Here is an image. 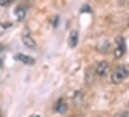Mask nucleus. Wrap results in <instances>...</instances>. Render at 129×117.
I'll return each instance as SVG.
<instances>
[{
  "label": "nucleus",
  "instance_id": "2",
  "mask_svg": "<svg viewBox=\"0 0 129 117\" xmlns=\"http://www.w3.org/2000/svg\"><path fill=\"white\" fill-rule=\"evenodd\" d=\"M125 50H126V47H125L124 40L122 38H118L116 40V48H115V51H114L115 57L117 58H121L124 55Z\"/></svg>",
  "mask_w": 129,
  "mask_h": 117
},
{
  "label": "nucleus",
  "instance_id": "13",
  "mask_svg": "<svg viewBox=\"0 0 129 117\" xmlns=\"http://www.w3.org/2000/svg\"><path fill=\"white\" fill-rule=\"evenodd\" d=\"M128 107H129V103H128Z\"/></svg>",
  "mask_w": 129,
  "mask_h": 117
},
{
  "label": "nucleus",
  "instance_id": "3",
  "mask_svg": "<svg viewBox=\"0 0 129 117\" xmlns=\"http://www.w3.org/2000/svg\"><path fill=\"white\" fill-rule=\"evenodd\" d=\"M109 64L107 62H100L96 66V70H95V72L99 76H105L108 72H109Z\"/></svg>",
  "mask_w": 129,
  "mask_h": 117
},
{
  "label": "nucleus",
  "instance_id": "11",
  "mask_svg": "<svg viewBox=\"0 0 129 117\" xmlns=\"http://www.w3.org/2000/svg\"><path fill=\"white\" fill-rule=\"evenodd\" d=\"M1 64H2V58H0V66H1Z\"/></svg>",
  "mask_w": 129,
  "mask_h": 117
},
{
  "label": "nucleus",
  "instance_id": "9",
  "mask_svg": "<svg viewBox=\"0 0 129 117\" xmlns=\"http://www.w3.org/2000/svg\"><path fill=\"white\" fill-rule=\"evenodd\" d=\"M113 117H129V111H122L116 113Z\"/></svg>",
  "mask_w": 129,
  "mask_h": 117
},
{
  "label": "nucleus",
  "instance_id": "8",
  "mask_svg": "<svg viewBox=\"0 0 129 117\" xmlns=\"http://www.w3.org/2000/svg\"><path fill=\"white\" fill-rule=\"evenodd\" d=\"M15 11H16L15 13H16V15H17L19 21H22V20L25 18V15H26V11H25V9H24L23 7H21V6H19Z\"/></svg>",
  "mask_w": 129,
  "mask_h": 117
},
{
  "label": "nucleus",
  "instance_id": "12",
  "mask_svg": "<svg viewBox=\"0 0 129 117\" xmlns=\"http://www.w3.org/2000/svg\"><path fill=\"white\" fill-rule=\"evenodd\" d=\"M0 117H2V116H1V114H0Z\"/></svg>",
  "mask_w": 129,
  "mask_h": 117
},
{
  "label": "nucleus",
  "instance_id": "4",
  "mask_svg": "<svg viewBox=\"0 0 129 117\" xmlns=\"http://www.w3.org/2000/svg\"><path fill=\"white\" fill-rule=\"evenodd\" d=\"M15 58L21 62H23L24 64H29L31 66L35 62L34 58L30 56H27V55H24V54H16L15 55Z\"/></svg>",
  "mask_w": 129,
  "mask_h": 117
},
{
  "label": "nucleus",
  "instance_id": "1",
  "mask_svg": "<svg viewBox=\"0 0 129 117\" xmlns=\"http://www.w3.org/2000/svg\"><path fill=\"white\" fill-rule=\"evenodd\" d=\"M128 76V70L123 66H118L111 74V82L115 84L122 82Z\"/></svg>",
  "mask_w": 129,
  "mask_h": 117
},
{
  "label": "nucleus",
  "instance_id": "6",
  "mask_svg": "<svg viewBox=\"0 0 129 117\" xmlns=\"http://www.w3.org/2000/svg\"><path fill=\"white\" fill-rule=\"evenodd\" d=\"M68 44L71 48H74L78 44V32L77 31H72L69 35L68 38Z\"/></svg>",
  "mask_w": 129,
  "mask_h": 117
},
{
  "label": "nucleus",
  "instance_id": "7",
  "mask_svg": "<svg viewBox=\"0 0 129 117\" xmlns=\"http://www.w3.org/2000/svg\"><path fill=\"white\" fill-rule=\"evenodd\" d=\"M67 109H68V106H67V104L63 102V101H58L56 104H55V110L57 111V112H59V113H61V114H63L65 113L66 111H67Z\"/></svg>",
  "mask_w": 129,
  "mask_h": 117
},
{
  "label": "nucleus",
  "instance_id": "10",
  "mask_svg": "<svg viewBox=\"0 0 129 117\" xmlns=\"http://www.w3.org/2000/svg\"><path fill=\"white\" fill-rule=\"evenodd\" d=\"M9 4V0H0V5L1 6H7Z\"/></svg>",
  "mask_w": 129,
  "mask_h": 117
},
{
  "label": "nucleus",
  "instance_id": "5",
  "mask_svg": "<svg viewBox=\"0 0 129 117\" xmlns=\"http://www.w3.org/2000/svg\"><path fill=\"white\" fill-rule=\"evenodd\" d=\"M22 42L23 44L29 48V49H35L36 48V43L32 38L29 36V34H23L22 35Z\"/></svg>",
  "mask_w": 129,
  "mask_h": 117
}]
</instances>
